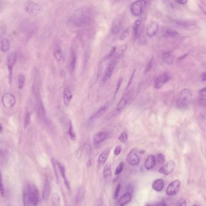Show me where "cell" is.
Segmentation results:
<instances>
[{
  "label": "cell",
  "instance_id": "cell-1",
  "mask_svg": "<svg viewBox=\"0 0 206 206\" xmlns=\"http://www.w3.org/2000/svg\"><path fill=\"white\" fill-rule=\"evenodd\" d=\"M93 21V15L88 8L77 10L68 19L67 24L72 28H82L90 25Z\"/></svg>",
  "mask_w": 206,
  "mask_h": 206
},
{
  "label": "cell",
  "instance_id": "cell-32",
  "mask_svg": "<svg viewBox=\"0 0 206 206\" xmlns=\"http://www.w3.org/2000/svg\"><path fill=\"white\" fill-rule=\"evenodd\" d=\"M10 42L7 39H3L1 42V48L4 52H7L10 50Z\"/></svg>",
  "mask_w": 206,
  "mask_h": 206
},
{
  "label": "cell",
  "instance_id": "cell-6",
  "mask_svg": "<svg viewBox=\"0 0 206 206\" xmlns=\"http://www.w3.org/2000/svg\"><path fill=\"white\" fill-rule=\"evenodd\" d=\"M36 112L40 119H41L42 120H46V112L44 106V104L42 103V100L39 96V94L38 93H36Z\"/></svg>",
  "mask_w": 206,
  "mask_h": 206
},
{
  "label": "cell",
  "instance_id": "cell-16",
  "mask_svg": "<svg viewBox=\"0 0 206 206\" xmlns=\"http://www.w3.org/2000/svg\"><path fill=\"white\" fill-rule=\"evenodd\" d=\"M77 54L74 48H71V53H70V57L69 61V70L71 73L74 72L75 69L76 64H77Z\"/></svg>",
  "mask_w": 206,
  "mask_h": 206
},
{
  "label": "cell",
  "instance_id": "cell-57",
  "mask_svg": "<svg viewBox=\"0 0 206 206\" xmlns=\"http://www.w3.org/2000/svg\"><path fill=\"white\" fill-rule=\"evenodd\" d=\"M2 125H1V124H0V132L2 131Z\"/></svg>",
  "mask_w": 206,
  "mask_h": 206
},
{
  "label": "cell",
  "instance_id": "cell-5",
  "mask_svg": "<svg viewBox=\"0 0 206 206\" xmlns=\"http://www.w3.org/2000/svg\"><path fill=\"white\" fill-rule=\"evenodd\" d=\"M192 92L190 90L188 89H183L180 95V99H179V103L182 106H185L187 105L191 99H192Z\"/></svg>",
  "mask_w": 206,
  "mask_h": 206
},
{
  "label": "cell",
  "instance_id": "cell-20",
  "mask_svg": "<svg viewBox=\"0 0 206 206\" xmlns=\"http://www.w3.org/2000/svg\"><path fill=\"white\" fill-rule=\"evenodd\" d=\"M57 165L59 168V171H60V174H61V176L63 178V181H64V183L66 187V188L69 190L70 189V186H69V181L68 180V178H67V177H66V169H65V166L61 163H60L59 162H57Z\"/></svg>",
  "mask_w": 206,
  "mask_h": 206
},
{
  "label": "cell",
  "instance_id": "cell-53",
  "mask_svg": "<svg viewBox=\"0 0 206 206\" xmlns=\"http://www.w3.org/2000/svg\"><path fill=\"white\" fill-rule=\"evenodd\" d=\"M176 1L181 4H186L187 2V0H176Z\"/></svg>",
  "mask_w": 206,
  "mask_h": 206
},
{
  "label": "cell",
  "instance_id": "cell-24",
  "mask_svg": "<svg viewBox=\"0 0 206 206\" xmlns=\"http://www.w3.org/2000/svg\"><path fill=\"white\" fill-rule=\"evenodd\" d=\"M122 27V22L121 19H115L112 26V33L114 35H117L119 33Z\"/></svg>",
  "mask_w": 206,
  "mask_h": 206
},
{
  "label": "cell",
  "instance_id": "cell-14",
  "mask_svg": "<svg viewBox=\"0 0 206 206\" xmlns=\"http://www.w3.org/2000/svg\"><path fill=\"white\" fill-rule=\"evenodd\" d=\"M117 60H118V59L114 58L113 60H112L111 61V62L109 63V65L107 67L106 72H105L104 77V79H103L104 82H106L107 80H109L112 77V75L113 73V71H114V69L115 68Z\"/></svg>",
  "mask_w": 206,
  "mask_h": 206
},
{
  "label": "cell",
  "instance_id": "cell-46",
  "mask_svg": "<svg viewBox=\"0 0 206 206\" xmlns=\"http://www.w3.org/2000/svg\"><path fill=\"white\" fill-rule=\"evenodd\" d=\"M122 147L120 145L117 146L115 147V149H114V154L115 155H117V156L119 155L120 154L121 151H122Z\"/></svg>",
  "mask_w": 206,
  "mask_h": 206
},
{
  "label": "cell",
  "instance_id": "cell-13",
  "mask_svg": "<svg viewBox=\"0 0 206 206\" xmlns=\"http://www.w3.org/2000/svg\"><path fill=\"white\" fill-rule=\"evenodd\" d=\"M169 80V76L168 74L165 73L157 78L155 79L154 81V88L159 89H160L166 83L168 82Z\"/></svg>",
  "mask_w": 206,
  "mask_h": 206
},
{
  "label": "cell",
  "instance_id": "cell-30",
  "mask_svg": "<svg viewBox=\"0 0 206 206\" xmlns=\"http://www.w3.org/2000/svg\"><path fill=\"white\" fill-rule=\"evenodd\" d=\"M112 169L111 165L110 163H107L104 168L103 171V176L106 179H109L112 177Z\"/></svg>",
  "mask_w": 206,
  "mask_h": 206
},
{
  "label": "cell",
  "instance_id": "cell-11",
  "mask_svg": "<svg viewBox=\"0 0 206 206\" xmlns=\"http://www.w3.org/2000/svg\"><path fill=\"white\" fill-rule=\"evenodd\" d=\"M109 137V134L106 131H100L98 132L93 138V144L95 146L99 145L104 142Z\"/></svg>",
  "mask_w": 206,
  "mask_h": 206
},
{
  "label": "cell",
  "instance_id": "cell-44",
  "mask_svg": "<svg viewBox=\"0 0 206 206\" xmlns=\"http://www.w3.org/2000/svg\"><path fill=\"white\" fill-rule=\"evenodd\" d=\"M176 206H187V201L184 198H181L177 201Z\"/></svg>",
  "mask_w": 206,
  "mask_h": 206
},
{
  "label": "cell",
  "instance_id": "cell-22",
  "mask_svg": "<svg viewBox=\"0 0 206 206\" xmlns=\"http://www.w3.org/2000/svg\"><path fill=\"white\" fill-rule=\"evenodd\" d=\"M142 20L138 19L134 22L133 26V29L134 37L138 38L140 36L142 31Z\"/></svg>",
  "mask_w": 206,
  "mask_h": 206
},
{
  "label": "cell",
  "instance_id": "cell-45",
  "mask_svg": "<svg viewBox=\"0 0 206 206\" xmlns=\"http://www.w3.org/2000/svg\"><path fill=\"white\" fill-rule=\"evenodd\" d=\"M152 65H153V59H151L150 61L148 62L146 69H145V72H148L149 71H150L152 68Z\"/></svg>",
  "mask_w": 206,
  "mask_h": 206
},
{
  "label": "cell",
  "instance_id": "cell-12",
  "mask_svg": "<svg viewBox=\"0 0 206 206\" xmlns=\"http://www.w3.org/2000/svg\"><path fill=\"white\" fill-rule=\"evenodd\" d=\"M175 167H176V163L173 160H170L166 165H165L164 166H162L160 168L159 173L164 175L168 176L173 172V171L175 169Z\"/></svg>",
  "mask_w": 206,
  "mask_h": 206
},
{
  "label": "cell",
  "instance_id": "cell-56",
  "mask_svg": "<svg viewBox=\"0 0 206 206\" xmlns=\"http://www.w3.org/2000/svg\"><path fill=\"white\" fill-rule=\"evenodd\" d=\"M103 201L101 199H100L98 202V206H103Z\"/></svg>",
  "mask_w": 206,
  "mask_h": 206
},
{
  "label": "cell",
  "instance_id": "cell-7",
  "mask_svg": "<svg viewBox=\"0 0 206 206\" xmlns=\"http://www.w3.org/2000/svg\"><path fill=\"white\" fill-rule=\"evenodd\" d=\"M126 160L128 163L131 166H137L140 163V159L135 149H131L127 154Z\"/></svg>",
  "mask_w": 206,
  "mask_h": 206
},
{
  "label": "cell",
  "instance_id": "cell-29",
  "mask_svg": "<svg viewBox=\"0 0 206 206\" xmlns=\"http://www.w3.org/2000/svg\"><path fill=\"white\" fill-rule=\"evenodd\" d=\"M162 58L165 63L168 65H172L174 61V58L171 52H166L163 54Z\"/></svg>",
  "mask_w": 206,
  "mask_h": 206
},
{
  "label": "cell",
  "instance_id": "cell-47",
  "mask_svg": "<svg viewBox=\"0 0 206 206\" xmlns=\"http://www.w3.org/2000/svg\"><path fill=\"white\" fill-rule=\"evenodd\" d=\"M52 163H53V168H54V174L56 176V178H57V180H59V176H58V171H57V168H56V160L54 159H52Z\"/></svg>",
  "mask_w": 206,
  "mask_h": 206
},
{
  "label": "cell",
  "instance_id": "cell-27",
  "mask_svg": "<svg viewBox=\"0 0 206 206\" xmlns=\"http://www.w3.org/2000/svg\"><path fill=\"white\" fill-rule=\"evenodd\" d=\"M54 59H56V61L60 64V65H63L65 62V59L63 57V55L61 51V50L60 49H58L56 50L54 52Z\"/></svg>",
  "mask_w": 206,
  "mask_h": 206
},
{
  "label": "cell",
  "instance_id": "cell-15",
  "mask_svg": "<svg viewBox=\"0 0 206 206\" xmlns=\"http://www.w3.org/2000/svg\"><path fill=\"white\" fill-rule=\"evenodd\" d=\"M73 94L71 90L69 87L64 89L63 92V100L64 105L66 107H68L70 105V103L72 99Z\"/></svg>",
  "mask_w": 206,
  "mask_h": 206
},
{
  "label": "cell",
  "instance_id": "cell-2",
  "mask_svg": "<svg viewBox=\"0 0 206 206\" xmlns=\"http://www.w3.org/2000/svg\"><path fill=\"white\" fill-rule=\"evenodd\" d=\"M149 0H138L133 2L130 6V10L134 16H139L142 15L147 6Z\"/></svg>",
  "mask_w": 206,
  "mask_h": 206
},
{
  "label": "cell",
  "instance_id": "cell-19",
  "mask_svg": "<svg viewBox=\"0 0 206 206\" xmlns=\"http://www.w3.org/2000/svg\"><path fill=\"white\" fill-rule=\"evenodd\" d=\"M132 200V194L131 192H127L122 195L119 200L117 203V206H124L128 204Z\"/></svg>",
  "mask_w": 206,
  "mask_h": 206
},
{
  "label": "cell",
  "instance_id": "cell-48",
  "mask_svg": "<svg viewBox=\"0 0 206 206\" xmlns=\"http://www.w3.org/2000/svg\"><path fill=\"white\" fill-rule=\"evenodd\" d=\"M120 190V184H118V186H117V188L115 189V194H114V198L115 199H117L118 198Z\"/></svg>",
  "mask_w": 206,
  "mask_h": 206
},
{
  "label": "cell",
  "instance_id": "cell-4",
  "mask_svg": "<svg viewBox=\"0 0 206 206\" xmlns=\"http://www.w3.org/2000/svg\"><path fill=\"white\" fill-rule=\"evenodd\" d=\"M30 200L32 206H36L39 201V193L37 187L33 184H30L27 186Z\"/></svg>",
  "mask_w": 206,
  "mask_h": 206
},
{
  "label": "cell",
  "instance_id": "cell-50",
  "mask_svg": "<svg viewBox=\"0 0 206 206\" xmlns=\"http://www.w3.org/2000/svg\"><path fill=\"white\" fill-rule=\"evenodd\" d=\"M135 72H136V70L134 69V71H133V74H131V77H130V80H129L128 84V85H127V88H126V89H128V88L130 86L131 84L132 83V82H133V78H134V74H135Z\"/></svg>",
  "mask_w": 206,
  "mask_h": 206
},
{
  "label": "cell",
  "instance_id": "cell-17",
  "mask_svg": "<svg viewBox=\"0 0 206 206\" xmlns=\"http://www.w3.org/2000/svg\"><path fill=\"white\" fill-rule=\"evenodd\" d=\"M50 190H51V186H50V183L48 178V177H46L44 184V189L42 191V198L44 200L47 201L48 200L50 195Z\"/></svg>",
  "mask_w": 206,
  "mask_h": 206
},
{
  "label": "cell",
  "instance_id": "cell-18",
  "mask_svg": "<svg viewBox=\"0 0 206 206\" xmlns=\"http://www.w3.org/2000/svg\"><path fill=\"white\" fill-rule=\"evenodd\" d=\"M159 30V25L156 22H151L147 29V34L149 37H154Z\"/></svg>",
  "mask_w": 206,
  "mask_h": 206
},
{
  "label": "cell",
  "instance_id": "cell-39",
  "mask_svg": "<svg viewBox=\"0 0 206 206\" xmlns=\"http://www.w3.org/2000/svg\"><path fill=\"white\" fill-rule=\"evenodd\" d=\"M155 160H157V162L159 164H163L165 162V155L163 154L159 153V154H158L157 155Z\"/></svg>",
  "mask_w": 206,
  "mask_h": 206
},
{
  "label": "cell",
  "instance_id": "cell-37",
  "mask_svg": "<svg viewBox=\"0 0 206 206\" xmlns=\"http://www.w3.org/2000/svg\"><path fill=\"white\" fill-rule=\"evenodd\" d=\"M25 76L23 74H20L18 77V88L19 89H22L23 88L25 83Z\"/></svg>",
  "mask_w": 206,
  "mask_h": 206
},
{
  "label": "cell",
  "instance_id": "cell-26",
  "mask_svg": "<svg viewBox=\"0 0 206 206\" xmlns=\"http://www.w3.org/2000/svg\"><path fill=\"white\" fill-rule=\"evenodd\" d=\"M128 103V100H127V98L125 96H124L121 98V99L120 100V101L118 103V105L117 106V111L118 112H120L123 110V109L125 108V107L126 106V105Z\"/></svg>",
  "mask_w": 206,
  "mask_h": 206
},
{
  "label": "cell",
  "instance_id": "cell-9",
  "mask_svg": "<svg viewBox=\"0 0 206 206\" xmlns=\"http://www.w3.org/2000/svg\"><path fill=\"white\" fill-rule=\"evenodd\" d=\"M180 185H181V182L178 180L172 181L169 184V186H168L166 189V194L169 196L176 195L178 192Z\"/></svg>",
  "mask_w": 206,
  "mask_h": 206
},
{
  "label": "cell",
  "instance_id": "cell-40",
  "mask_svg": "<svg viewBox=\"0 0 206 206\" xmlns=\"http://www.w3.org/2000/svg\"><path fill=\"white\" fill-rule=\"evenodd\" d=\"M118 139L122 143H125L128 139V134L126 132H122L119 136Z\"/></svg>",
  "mask_w": 206,
  "mask_h": 206
},
{
  "label": "cell",
  "instance_id": "cell-28",
  "mask_svg": "<svg viewBox=\"0 0 206 206\" xmlns=\"http://www.w3.org/2000/svg\"><path fill=\"white\" fill-rule=\"evenodd\" d=\"M163 36L166 37H174L178 34V33L175 30L168 28L163 30Z\"/></svg>",
  "mask_w": 206,
  "mask_h": 206
},
{
  "label": "cell",
  "instance_id": "cell-59",
  "mask_svg": "<svg viewBox=\"0 0 206 206\" xmlns=\"http://www.w3.org/2000/svg\"><path fill=\"white\" fill-rule=\"evenodd\" d=\"M194 206H199L198 205H197V204H195V205H194Z\"/></svg>",
  "mask_w": 206,
  "mask_h": 206
},
{
  "label": "cell",
  "instance_id": "cell-8",
  "mask_svg": "<svg viewBox=\"0 0 206 206\" xmlns=\"http://www.w3.org/2000/svg\"><path fill=\"white\" fill-rule=\"evenodd\" d=\"M16 59H17V55L15 52H12L7 56V67H8V70H9V73L10 83L11 82V80H12L13 68L16 61Z\"/></svg>",
  "mask_w": 206,
  "mask_h": 206
},
{
  "label": "cell",
  "instance_id": "cell-35",
  "mask_svg": "<svg viewBox=\"0 0 206 206\" xmlns=\"http://www.w3.org/2000/svg\"><path fill=\"white\" fill-rule=\"evenodd\" d=\"M51 201H52L53 206H60V199L59 194L58 192H56L53 194Z\"/></svg>",
  "mask_w": 206,
  "mask_h": 206
},
{
  "label": "cell",
  "instance_id": "cell-49",
  "mask_svg": "<svg viewBox=\"0 0 206 206\" xmlns=\"http://www.w3.org/2000/svg\"><path fill=\"white\" fill-rule=\"evenodd\" d=\"M122 82H123L122 79V78L119 79V81H118V83H117V88H116V90H115V95H117L118 91H119V89H120V86H121V85H122Z\"/></svg>",
  "mask_w": 206,
  "mask_h": 206
},
{
  "label": "cell",
  "instance_id": "cell-52",
  "mask_svg": "<svg viewBox=\"0 0 206 206\" xmlns=\"http://www.w3.org/2000/svg\"><path fill=\"white\" fill-rule=\"evenodd\" d=\"M200 93L201 94V95L203 97H206V87L202 89L200 91Z\"/></svg>",
  "mask_w": 206,
  "mask_h": 206
},
{
  "label": "cell",
  "instance_id": "cell-54",
  "mask_svg": "<svg viewBox=\"0 0 206 206\" xmlns=\"http://www.w3.org/2000/svg\"><path fill=\"white\" fill-rule=\"evenodd\" d=\"M201 79L203 81L205 82L206 81V72H204L201 74Z\"/></svg>",
  "mask_w": 206,
  "mask_h": 206
},
{
  "label": "cell",
  "instance_id": "cell-21",
  "mask_svg": "<svg viewBox=\"0 0 206 206\" xmlns=\"http://www.w3.org/2000/svg\"><path fill=\"white\" fill-rule=\"evenodd\" d=\"M110 148H106L104 149L100 155L98 159V162L100 165H103L104 164L106 163V162L107 160V159L109 157V155L110 154Z\"/></svg>",
  "mask_w": 206,
  "mask_h": 206
},
{
  "label": "cell",
  "instance_id": "cell-41",
  "mask_svg": "<svg viewBox=\"0 0 206 206\" xmlns=\"http://www.w3.org/2000/svg\"><path fill=\"white\" fill-rule=\"evenodd\" d=\"M130 34V31L129 29L125 30L119 36V40H124L125 39H127Z\"/></svg>",
  "mask_w": 206,
  "mask_h": 206
},
{
  "label": "cell",
  "instance_id": "cell-58",
  "mask_svg": "<svg viewBox=\"0 0 206 206\" xmlns=\"http://www.w3.org/2000/svg\"><path fill=\"white\" fill-rule=\"evenodd\" d=\"M146 206H155V205H150V204H148Z\"/></svg>",
  "mask_w": 206,
  "mask_h": 206
},
{
  "label": "cell",
  "instance_id": "cell-43",
  "mask_svg": "<svg viewBox=\"0 0 206 206\" xmlns=\"http://www.w3.org/2000/svg\"><path fill=\"white\" fill-rule=\"evenodd\" d=\"M123 169H124V163L121 162L118 165V166L117 167L115 171V174L116 176L119 175L123 171Z\"/></svg>",
  "mask_w": 206,
  "mask_h": 206
},
{
  "label": "cell",
  "instance_id": "cell-10",
  "mask_svg": "<svg viewBox=\"0 0 206 206\" xmlns=\"http://www.w3.org/2000/svg\"><path fill=\"white\" fill-rule=\"evenodd\" d=\"M2 102L5 107L11 108L15 104V97L10 93H5L2 96Z\"/></svg>",
  "mask_w": 206,
  "mask_h": 206
},
{
  "label": "cell",
  "instance_id": "cell-51",
  "mask_svg": "<svg viewBox=\"0 0 206 206\" xmlns=\"http://www.w3.org/2000/svg\"><path fill=\"white\" fill-rule=\"evenodd\" d=\"M199 101H200V103L203 105V106L204 107H206V99L204 98H200V100H199Z\"/></svg>",
  "mask_w": 206,
  "mask_h": 206
},
{
  "label": "cell",
  "instance_id": "cell-38",
  "mask_svg": "<svg viewBox=\"0 0 206 206\" xmlns=\"http://www.w3.org/2000/svg\"><path fill=\"white\" fill-rule=\"evenodd\" d=\"M31 122V113L30 112H27L24 118V127L25 128H27L30 125Z\"/></svg>",
  "mask_w": 206,
  "mask_h": 206
},
{
  "label": "cell",
  "instance_id": "cell-34",
  "mask_svg": "<svg viewBox=\"0 0 206 206\" xmlns=\"http://www.w3.org/2000/svg\"><path fill=\"white\" fill-rule=\"evenodd\" d=\"M68 135L69 136V138L72 141H75L76 139V134L75 133V130L72 125V123L71 121L69 122V130H68Z\"/></svg>",
  "mask_w": 206,
  "mask_h": 206
},
{
  "label": "cell",
  "instance_id": "cell-3",
  "mask_svg": "<svg viewBox=\"0 0 206 206\" xmlns=\"http://www.w3.org/2000/svg\"><path fill=\"white\" fill-rule=\"evenodd\" d=\"M26 12L32 16H37L40 15L44 10L42 6L32 1H28L24 5Z\"/></svg>",
  "mask_w": 206,
  "mask_h": 206
},
{
  "label": "cell",
  "instance_id": "cell-33",
  "mask_svg": "<svg viewBox=\"0 0 206 206\" xmlns=\"http://www.w3.org/2000/svg\"><path fill=\"white\" fill-rule=\"evenodd\" d=\"M107 109V106H104L101 107L98 111H96L92 117H90V119H95V118H99L100 117H101L106 111Z\"/></svg>",
  "mask_w": 206,
  "mask_h": 206
},
{
  "label": "cell",
  "instance_id": "cell-55",
  "mask_svg": "<svg viewBox=\"0 0 206 206\" xmlns=\"http://www.w3.org/2000/svg\"><path fill=\"white\" fill-rule=\"evenodd\" d=\"M155 206H166V204L164 201H162L155 205Z\"/></svg>",
  "mask_w": 206,
  "mask_h": 206
},
{
  "label": "cell",
  "instance_id": "cell-42",
  "mask_svg": "<svg viewBox=\"0 0 206 206\" xmlns=\"http://www.w3.org/2000/svg\"><path fill=\"white\" fill-rule=\"evenodd\" d=\"M0 195L2 198H4L5 197V190L2 183V180L1 173H0Z\"/></svg>",
  "mask_w": 206,
  "mask_h": 206
},
{
  "label": "cell",
  "instance_id": "cell-31",
  "mask_svg": "<svg viewBox=\"0 0 206 206\" xmlns=\"http://www.w3.org/2000/svg\"><path fill=\"white\" fill-rule=\"evenodd\" d=\"M23 206H30L31 204L30 200L29 192L27 190V187H26L23 191Z\"/></svg>",
  "mask_w": 206,
  "mask_h": 206
},
{
  "label": "cell",
  "instance_id": "cell-23",
  "mask_svg": "<svg viewBox=\"0 0 206 206\" xmlns=\"http://www.w3.org/2000/svg\"><path fill=\"white\" fill-rule=\"evenodd\" d=\"M155 157L154 155H149L144 163V166L145 169L147 170L152 169L155 165Z\"/></svg>",
  "mask_w": 206,
  "mask_h": 206
},
{
  "label": "cell",
  "instance_id": "cell-25",
  "mask_svg": "<svg viewBox=\"0 0 206 206\" xmlns=\"http://www.w3.org/2000/svg\"><path fill=\"white\" fill-rule=\"evenodd\" d=\"M152 189L157 192H161L164 187V181L162 179L156 180L152 185Z\"/></svg>",
  "mask_w": 206,
  "mask_h": 206
},
{
  "label": "cell",
  "instance_id": "cell-36",
  "mask_svg": "<svg viewBox=\"0 0 206 206\" xmlns=\"http://www.w3.org/2000/svg\"><path fill=\"white\" fill-rule=\"evenodd\" d=\"M84 196V190L82 187L79 188L78 191L77 192L76 198H75V201L76 203H79L81 201V200L83 199V197Z\"/></svg>",
  "mask_w": 206,
  "mask_h": 206
}]
</instances>
